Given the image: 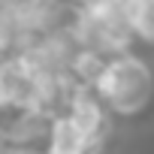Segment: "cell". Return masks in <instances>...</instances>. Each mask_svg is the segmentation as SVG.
Instances as JSON below:
<instances>
[{"instance_id": "6da1fadb", "label": "cell", "mask_w": 154, "mask_h": 154, "mask_svg": "<svg viewBox=\"0 0 154 154\" xmlns=\"http://www.w3.org/2000/svg\"><path fill=\"white\" fill-rule=\"evenodd\" d=\"M97 91L112 103L115 112H139L151 97V69L136 57H121L106 66L97 82Z\"/></svg>"}, {"instance_id": "7a4b0ae2", "label": "cell", "mask_w": 154, "mask_h": 154, "mask_svg": "<svg viewBox=\"0 0 154 154\" xmlns=\"http://www.w3.org/2000/svg\"><path fill=\"white\" fill-rule=\"evenodd\" d=\"M91 148V136L72 121V115L57 118L51 127V154H85Z\"/></svg>"}, {"instance_id": "3957f363", "label": "cell", "mask_w": 154, "mask_h": 154, "mask_svg": "<svg viewBox=\"0 0 154 154\" xmlns=\"http://www.w3.org/2000/svg\"><path fill=\"white\" fill-rule=\"evenodd\" d=\"M69 115L91 136V142H97V130L103 127V112H100V103L88 97V91H75L72 94V112Z\"/></svg>"}, {"instance_id": "277c9868", "label": "cell", "mask_w": 154, "mask_h": 154, "mask_svg": "<svg viewBox=\"0 0 154 154\" xmlns=\"http://www.w3.org/2000/svg\"><path fill=\"white\" fill-rule=\"evenodd\" d=\"M130 24L139 36L154 39V0H130Z\"/></svg>"}, {"instance_id": "5b68a950", "label": "cell", "mask_w": 154, "mask_h": 154, "mask_svg": "<svg viewBox=\"0 0 154 154\" xmlns=\"http://www.w3.org/2000/svg\"><path fill=\"white\" fill-rule=\"evenodd\" d=\"M75 72H79L85 82H100V75L106 72V66H103V60L94 51H85V54H79V60H75Z\"/></svg>"}, {"instance_id": "8992f818", "label": "cell", "mask_w": 154, "mask_h": 154, "mask_svg": "<svg viewBox=\"0 0 154 154\" xmlns=\"http://www.w3.org/2000/svg\"><path fill=\"white\" fill-rule=\"evenodd\" d=\"M88 3H97V0H88Z\"/></svg>"}]
</instances>
